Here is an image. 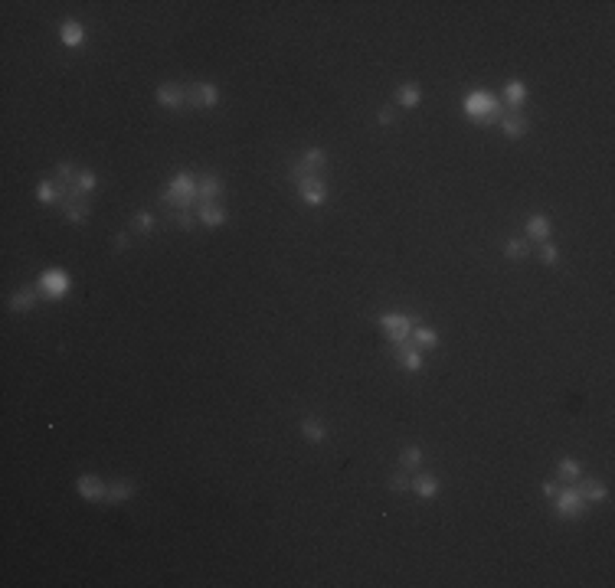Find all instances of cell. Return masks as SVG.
Returning <instances> with one entry per match:
<instances>
[{"label":"cell","instance_id":"6da1fadb","mask_svg":"<svg viewBox=\"0 0 615 588\" xmlns=\"http://www.w3.org/2000/svg\"><path fill=\"white\" fill-rule=\"evenodd\" d=\"M161 206L167 209V213L200 206V180L190 177V173H174L161 190Z\"/></svg>","mask_w":615,"mask_h":588},{"label":"cell","instance_id":"7a4b0ae2","mask_svg":"<svg viewBox=\"0 0 615 588\" xmlns=\"http://www.w3.org/2000/svg\"><path fill=\"white\" fill-rule=\"evenodd\" d=\"M461 108H465V115H468L471 121H478V125H497L507 111L504 105H501V98H495L491 92H481V88L465 95Z\"/></svg>","mask_w":615,"mask_h":588},{"label":"cell","instance_id":"3957f363","mask_svg":"<svg viewBox=\"0 0 615 588\" xmlns=\"http://www.w3.org/2000/svg\"><path fill=\"white\" fill-rule=\"evenodd\" d=\"M586 510H589V503L580 497L576 484H566L553 494V513L560 517V520H580Z\"/></svg>","mask_w":615,"mask_h":588},{"label":"cell","instance_id":"277c9868","mask_svg":"<svg viewBox=\"0 0 615 588\" xmlns=\"http://www.w3.org/2000/svg\"><path fill=\"white\" fill-rule=\"evenodd\" d=\"M376 324L383 327L390 347H402V343L412 340V327H416V317H410V314H380V317H376Z\"/></svg>","mask_w":615,"mask_h":588},{"label":"cell","instance_id":"5b68a950","mask_svg":"<svg viewBox=\"0 0 615 588\" xmlns=\"http://www.w3.org/2000/svg\"><path fill=\"white\" fill-rule=\"evenodd\" d=\"M298 187V200L308 206H325L327 203V180L321 173H308V177H298L295 180Z\"/></svg>","mask_w":615,"mask_h":588},{"label":"cell","instance_id":"8992f818","mask_svg":"<svg viewBox=\"0 0 615 588\" xmlns=\"http://www.w3.org/2000/svg\"><path fill=\"white\" fill-rule=\"evenodd\" d=\"M36 288H40V294L50 301H60L69 294V288H72V282H69V275L62 272V268H46L43 275H40V282H36Z\"/></svg>","mask_w":615,"mask_h":588},{"label":"cell","instance_id":"52a82bcc","mask_svg":"<svg viewBox=\"0 0 615 588\" xmlns=\"http://www.w3.org/2000/svg\"><path fill=\"white\" fill-rule=\"evenodd\" d=\"M220 105V88L213 86V82H190L187 86V108L193 111H210Z\"/></svg>","mask_w":615,"mask_h":588},{"label":"cell","instance_id":"ba28073f","mask_svg":"<svg viewBox=\"0 0 615 588\" xmlns=\"http://www.w3.org/2000/svg\"><path fill=\"white\" fill-rule=\"evenodd\" d=\"M325 167H327V154L321 151V147H308L305 154H301L298 161L291 163V183L298 177H308V173H325Z\"/></svg>","mask_w":615,"mask_h":588},{"label":"cell","instance_id":"9c48e42d","mask_svg":"<svg viewBox=\"0 0 615 588\" xmlns=\"http://www.w3.org/2000/svg\"><path fill=\"white\" fill-rule=\"evenodd\" d=\"M157 105L164 108H174V111H184L187 108V86H177V82H161L157 92H154Z\"/></svg>","mask_w":615,"mask_h":588},{"label":"cell","instance_id":"30bf717a","mask_svg":"<svg viewBox=\"0 0 615 588\" xmlns=\"http://www.w3.org/2000/svg\"><path fill=\"white\" fill-rule=\"evenodd\" d=\"M393 350V359L400 363L406 373H422L426 369V359H422V350H416V343H402V347H390Z\"/></svg>","mask_w":615,"mask_h":588},{"label":"cell","instance_id":"8fae6325","mask_svg":"<svg viewBox=\"0 0 615 588\" xmlns=\"http://www.w3.org/2000/svg\"><path fill=\"white\" fill-rule=\"evenodd\" d=\"M497 128H501V134H504L507 141H521V137H527L530 121L524 118L521 111H504V118L497 121Z\"/></svg>","mask_w":615,"mask_h":588},{"label":"cell","instance_id":"7c38bea8","mask_svg":"<svg viewBox=\"0 0 615 588\" xmlns=\"http://www.w3.org/2000/svg\"><path fill=\"white\" fill-rule=\"evenodd\" d=\"M576 484V490H580V497L586 503H606L609 500V487L602 484V480H596V478H580V480H572Z\"/></svg>","mask_w":615,"mask_h":588},{"label":"cell","instance_id":"4fadbf2b","mask_svg":"<svg viewBox=\"0 0 615 588\" xmlns=\"http://www.w3.org/2000/svg\"><path fill=\"white\" fill-rule=\"evenodd\" d=\"M197 219H200V226L220 229V226H226V222H230V213H226V206H222V203H200L197 206Z\"/></svg>","mask_w":615,"mask_h":588},{"label":"cell","instance_id":"5bb4252c","mask_svg":"<svg viewBox=\"0 0 615 588\" xmlns=\"http://www.w3.org/2000/svg\"><path fill=\"white\" fill-rule=\"evenodd\" d=\"M40 298H43V294H40V288H36V284H26V288L13 291V298H10V311H17V314H30Z\"/></svg>","mask_w":615,"mask_h":588},{"label":"cell","instance_id":"9a60e30c","mask_svg":"<svg viewBox=\"0 0 615 588\" xmlns=\"http://www.w3.org/2000/svg\"><path fill=\"white\" fill-rule=\"evenodd\" d=\"M76 490H79V497H82V500L98 503V500H105V490H108V484H102L95 474H82V478L76 480Z\"/></svg>","mask_w":615,"mask_h":588},{"label":"cell","instance_id":"2e32d148","mask_svg":"<svg viewBox=\"0 0 615 588\" xmlns=\"http://www.w3.org/2000/svg\"><path fill=\"white\" fill-rule=\"evenodd\" d=\"M524 102H527V86H524L521 79H507L504 82V108L507 111H521Z\"/></svg>","mask_w":615,"mask_h":588},{"label":"cell","instance_id":"e0dca14e","mask_svg":"<svg viewBox=\"0 0 615 588\" xmlns=\"http://www.w3.org/2000/svg\"><path fill=\"white\" fill-rule=\"evenodd\" d=\"M524 239L527 242H550V219L543 213H534L527 216V226H524Z\"/></svg>","mask_w":615,"mask_h":588},{"label":"cell","instance_id":"ac0fdd59","mask_svg":"<svg viewBox=\"0 0 615 588\" xmlns=\"http://www.w3.org/2000/svg\"><path fill=\"white\" fill-rule=\"evenodd\" d=\"M222 193H226V187L216 173L200 177V203H222Z\"/></svg>","mask_w":615,"mask_h":588},{"label":"cell","instance_id":"d6986e66","mask_svg":"<svg viewBox=\"0 0 615 588\" xmlns=\"http://www.w3.org/2000/svg\"><path fill=\"white\" fill-rule=\"evenodd\" d=\"M442 490V480L436 474H412V494L422 497V500H432V497Z\"/></svg>","mask_w":615,"mask_h":588},{"label":"cell","instance_id":"ffe728a7","mask_svg":"<svg viewBox=\"0 0 615 588\" xmlns=\"http://www.w3.org/2000/svg\"><path fill=\"white\" fill-rule=\"evenodd\" d=\"M298 432H301V438L305 442H311V444H321L327 438V428H325V422L321 418H315V415H305L298 422Z\"/></svg>","mask_w":615,"mask_h":588},{"label":"cell","instance_id":"44dd1931","mask_svg":"<svg viewBox=\"0 0 615 588\" xmlns=\"http://www.w3.org/2000/svg\"><path fill=\"white\" fill-rule=\"evenodd\" d=\"M396 105L406 111H416L419 105H422V88H419L416 82H402V86L396 88Z\"/></svg>","mask_w":615,"mask_h":588},{"label":"cell","instance_id":"7402d4cb","mask_svg":"<svg viewBox=\"0 0 615 588\" xmlns=\"http://www.w3.org/2000/svg\"><path fill=\"white\" fill-rule=\"evenodd\" d=\"M60 40H62L66 46H72V50H76V46L86 43V26L79 23V20H62V26H60Z\"/></svg>","mask_w":615,"mask_h":588},{"label":"cell","instance_id":"603a6c76","mask_svg":"<svg viewBox=\"0 0 615 588\" xmlns=\"http://www.w3.org/2000/svg\"><path fill=\"white\" fill-rule=\"evenodd\" d=\"M135 480H115V484H108V490H105V503H128L131 497H135Z\"/></svg>","mask_w":615,"mask_h":588},{"label":"cell","instance_id":"cb8c5ba5","mask_svg":"<svg viewBox=\"0 0 615 588\" xmlns=\"http://www.w3.org/2000/svg\"><path fill=\"white\" fill-rule=\"evenodd\" d=\"M60 196H62V187L56 180H40L36 183V200L46 206H60Z\"/></svg>","mask_w":615,"mask_h":588},{"label":"cell","instance_id":"d4e9b609","mask_svg":"<svg viewBox=\"0 0 615 588\" xmlns=\"http://www.w3.org/2000/svg\"><path fill=\"white\" fill-rule=\"evenodd\" d=\"M76 177H79V167L72 161H60V163H56V173H52V180H56L60 187L72 190V187H76Z\"/></svg>","mask_w":615,"mask_h":588},{"label":"cell","instance_id":"484cf974","mask_svg":"<svg viewBox=\"0 0 615 588\" xmlns=\"http://www.w3.org/2000/svg\"><path fill=\"white\" fill-rule=\"evenodd\" d=\"M400 468L410 471V474H416L419 468H422V448L419 444H406L400 451Z\"/></svg>","mask_w":615,"mask_h":588},{"label":"cell","instance_id":"4316f807","mask_svg":"<svg viewBox=\"0 0 615 588\" xmlns=\"http://www.w3.org/2000/svg\"><path fill=\"white\" fill-rule=\"evenodd\" d=\"M412 343H416V350H436L439 347V333L432 330V327L416 324L412 327Z\"/></svg>","mask_w":615,"mask_h":588},{"label":"cell","instance_id":"83f0119b","mask_svg":"<svg viewBox=\"0 0 615 588\" xmlns=\"http://www.w3.org/2000/svg\"><path fill=\"white\" fill-rule=\"evenodd\" d=\"M556 478L563 480V484H572V480H580V478H582V464H580V461H572V458H563L560 464H556Z\"/></svg>","mask_w":615,"mask_h":588},{"label":"cell","instance_id":"f1b7e54d","mask_svg":"<svg viewBox=\"0 0 615 588\" xmlns=\"http://www.w3.org/2000/svg\"><path fill=\"white\" fill-rule=\"evenodd\" d=\"M76 190L79 196H86V200H92L95 196V190H98V177H95L92 171H79V177H76Z\"/></svg>","mask_w":615,"mask_h":588},{"label":"cell","instance_id":"f546056e","mask_svg":"<svg viewBox=\"0 0 615 588\" xmlns=\"http://www.w3.org/2000/svg\"><path fill=\"white\" fill-rule=\"evenodd\" d=\"M504 255L511 258V262H524V258L530 255V242H527V239H517V236H511V239H504Z\"/></svg>","mask_w":615,"mask_h":588},{"label":"cell","instance_id":"4dcf8cb0","mask_svg":"<svg viewBox=\"0 0 615 588\" xmlns=\"http://www.w3.org/2000/svg\"><path fill=\"white\" fill-rule=\"evenodd\" d=\"M386 487H390V490H393V494H410L412 490V474L410 471H393V474H390V478H386Z\"/></svg>","mask_w":615,"mask_h":588},{"label":"cell","instance_id":"1f68e13d","mask_svg":"<svg viewBox=\"0 0 615 588\" xmlns=\"http://www.w3.org/2000/svg\"><path fill=\"white\" fill-rule=\"evenodd\" d=\"M131 226H135V232H141V236H151V229L157 226V219H154L151 209H137V213L131 216Z\"/></svg>","mask_w":615,"mask_h":588},{"label":"cell","instance_id":"d6a6232c","mask_svg":"<svg viewBox=\"0 0 615 588\" xmlns=\"http://www.w3.org/2000/svg\"><path fill=\"white\" fill-rule=\"evenodd\" d=\"M171 216V222L174 226H180V229H193L197 226V209H177V213H167Z\"/></svg>","mask_w":615,"mask_h":588},{"label":"cell","instance_id":"836d02e7","mask_svg":"<svg viewBox=\"0 0 615 588\" xmlns=\"http://www.w3.org/2000/svg\"><path fill=\"white\" fill-rule=\"evenodd\" d=\"M537 255H540V262L547 265V268H553V265L560 262V252H556L553 242H540V252H537Z\"/></svg>","mask_w":615,"mask_h":588},{"label":"cell","instance_id":"e575fe53","mask_svg":"<svg viewBox=\"0 0 615 588\" xmlns=\"http://www.w3.org/2000/svg\"><path fill=\"white\" fill-rule=\"evenodd\" d=\"M111 248H115V252H128V248H131V236H128V232H118V236L111 239Z\"/></svg>","mask_w":615,"mask_h":588},{"label":"cell","instance_id":"d590c367","mask_svg":"<svg viewBox=\"0 0 615 588\" xmlns=\"http://www.w3.org/2000/svg\"><path fill=\"white\" fill-rule=\"evenodd\" d=\"M376 121H380V125H393V121H396L393 108H390V105H383V108L376 111Z\"/></svg>","mask_w":615,"mask_h":588},{"label":"cell","instance_id":"8d00e7d4","mask_svg":"<svg viewBox=\"0 0 615 588\" xmlns=\"http://www.w3.org/2000/svg\"><path fill=\"white\" fill-rule=\"evenodd\" d=\"M556 490H560V484H543V487H540V494L547 497V500H553V494H556Z\"/></svg>","mask_w":615,"mask_h":588}]
</instances>
